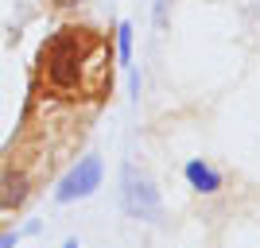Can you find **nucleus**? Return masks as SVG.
<instances>
[{
  "mask_svg": "<svg viewBox=\"0 0 260 248\" xmlns=\"http://www.w3.org/2000/svg\"><path fill=\"white\" fill-rule=\"evenodd\" d=\"M98 51V39L86 27H62L39 51V74L51 97H86V66Z\"/></svg>",
  "mask_w": 260,
  "mask_h": 248,
  "instance_id": "nucleus-1",
  "label": "nucleus"
},
{
  "mask_svg": "<svg viewBox=\"0 0 260 248\" xmlns=\"http://www.w3.org/2000/svg\"><path fill=\"white\" fill-rule=\"evenodd\" d=\"M120 205L136 221H159L163 217V202H159L155 183L144 171H136L132 163H124V171H120Z\"/></svg>",
  "mask_w": 260,
  "mask_h": 248,
  "instance_id": "nucleus-2",
  "label": "nucleus"
},
{
  "mask_svg": "<svg viewBox=\"0 0 260 248\" xmlns=\"http://www.w3.org/2000/svg\"><path fill=\"white\" fill-rule=\"evenodd\" d=\"M101 179H105V163H101V155H82V159L62 174V183L54 186V202L70 205V202H82V198L98 194Z\"/></svg>",
  "mask_w": 260,
  "mask_h": 248,
  "instance_id": "nucleus-3",
  "label": "nucleus"
},
{
  "mask_svg": "<svg viewBox=\"0 0 260 248\" xmlns=\"http://www.w3.org/2000/svg\"><path fill=\"white\" fill-rule=\"evenodd\" d=\"M27 198H31V179H27V171H20V167L0 171V214L20 209Z\"/></svg>",
  "mask_w": 260,
  "mask_h": 248,
  "instance_id": "nucleus-4",
  "label": "nucleus"
},
{
  "mask_svg": "<svg viewBox=\"0 0 260 248\" xmlns=\"http://www.w3.org/2000/svg\"><path fill=\"white\" fill-rule=\"evenodd\" d=\"M183 174H186V183L194 186L198 194H217V190H221V174H217L210 163H202V159H190L183 167Z\"/></svg>",
  "mask_w": 260,
  "mask_h": 248,
  "instance_id": "nucleus-5",
  "label": "nucleus"
},
{
  "mask_svg": "<svg viewBox=\"0 0 260 248\" xmlns=\"http://www.w3.org/2000/svg\"><path fill=\"white\" fill-rule=\"evenodd\" d=\"M117 54H120V62L132 66V23H117Z\"/></svg>",
  "mask_w": 260,
  "mask_h": 248,
  "instance_id": "nucleus-6",
  "label": "nucleus"
},
{
  "mask_svg": "<svg viewBox=\"0 0 260 248\" xmlns=\"http://www.w3.org/2000/svg\"><path fill=\"white\" fill-rule=\"evenodd\" d=\"M167 8H171V0H155V8H152L155 27H167Z\"/></svg>",
  "mask_w": 260,
  "mask_h": 248,
  "instance_id": "nucleus-7",
  "label": "nucleus"
},
{
  "mask_svg": "<svg viewBox=\"0 0 260 248\" xmlns=\"http://www.w3.org/2000/svg\"><path fill=\"white\" fill-rule=\"evenodd\" d=\"M20 237H23L20 229H16V233H4V237H0V248H16V244H20Z\"/></svg>",
  "mask_w": 260,
  "mask_h": 248,
  "instance_id": "nucleus-8",
  "label": "nucleus"
},
{
  "mask_svg": "<svg viewBox=\"0 0 260 248\" xmlns=\"http://www.w3.org/2000/svg\"><path fill=\"white\" fill-rule=\"evenodd\" d=\"M62 248H82V244H78V237H70V240H66Z\"/></svg>",
  "mask_w": 260,
  "mask_h": 248,
  "instance_id": "nucleus-9",
  "label": "nucleus"
},
{
  "mask_svg": "<svg viewBox=\"0 0 260 248\" xmlns=\"http://www.w3.org/2000/svg\"><path fill=\"white\" fill-rule=\"evenodd\" d=\"M54 4H62V8H66V4H78V0H54Z\"/></svg>",
  "mask_w": 260,
  "mask_h": 248,
  "instance_id": "nucleus-10",
  "label": "nucleus"
}]
</instances>
